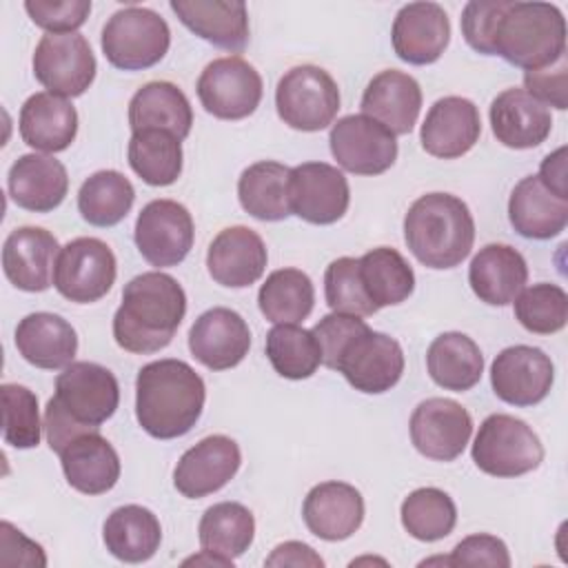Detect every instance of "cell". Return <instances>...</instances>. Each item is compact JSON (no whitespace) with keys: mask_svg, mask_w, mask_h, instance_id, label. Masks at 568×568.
Segmentation results:
<instances>
[{"mask_svg":"<svg viewBox=\"0 0 568 568\" xmlns=\"http://www.w3.org/2000/svg\"><path fill=\"white\" fill-rule=\"evenodd\" d=\"M302 517L315 537L324 541H342L362 526L364 497L346 481H322L304 497Z\"/></svg>","mask_w":568,"mask_h":568,"instance_id":"cb8c5ba5","label":"cell"},{"mask_svg":"<svg viewBox=\"0 0 568 568\" xmlns=\"http://www.w3.org/2000/svg\"><path fill=\"white\" fill-rule=\"evenodd\" d=\"M490 126L504 146L532 149L550 135L552 115L528 91L506 89L490 104Z\"/></svg>","mask_w":568,"mask_h":568,"instance_id":"484cf974","label":"cell"},{"mask_svg":"<svg viewBox=\"0 0 568 568\" xmlns=\"http://www.w3.org/2000/svg\"><path fill=\"white\" fill-rule=\"evenodd\" d=\"M102 539L115 559L126 564H142L158 552L162 541V526L149 508L126 504L106 517Z\"/></svg>","mask_w":568,"mask_h":568,"instance_id":"e575fe53","label":"cell"},{"mask_svg":"<svg viewBox=\"0 0 568 568\" xmlns=\"http://www.w3.org/2000/svg\"><path fill=\"white\" fill-rule=\"evenodd\" d=\"M193 357L211 371L237 366L251 348V331L244 317L226 306L204 311L189 331Z\"/></svg>","mask_w":568,"mask_h":568,"instance_id":"d6986e66","label":"cell"},{"mask_svg":"<svg viewBox=\"0 0 568 568\" xmlns=\"http://www.w3.org/2000/svg\"><path fill=\"white\" fill-rule=\"evenodd\" d=\"M328 142L337 164L355 175H379L397 160L395 133L364 113L339 118Z\"/></svg>","mask_w":568,"mask_h":568,"instance_id":"4fadbf2b","label":"cell"},{"mask_svg":"<svg viewBox=\"0 0 568 568\" xmlns=\"http://www.w3.org/2000/svg\"><path fill=\"white\" fill-rule=\"evenodd\" d=\"M133 237L140 255L151 266H175L193 246V217L175 200H153L140 211Z\"/></svg>","mask_w":568,"mask_h":568,"instance_id":"5bb4252c","label":"cell"},{"mask_svg":"<svg viewBox=\"0 0 568 568\" xmlns=\"http://www.w3.org/2000/svg\"><path fill=\"white\" fill-rule=\"evenodd\" d=\"M426 368L437 386L464 393L481 379L484 355L468 335L448 331L430 342L426 353Z\"/></svg>","mask_w":568,"mask_h":568,"instance_id":"d590c367","label":"cell"},{"mask_svg":"<svg viewBox=\"0 0 568 568\" xmlns=\"http://www.w3.org/2000/svg\"><path fill=\"white\" fill-rule=\"evenodd\" d=\"M131 131L162 129L184 140L193 124V109L182 89L173 82L153 80L140 87L129 102Z\"/></svg>","mask_w":568,"mask_h":568,"instance_id":"836d02e7","label":"cell"},{"mask_svg":"<svg viewBox=\"0 0 568 568\" xmlns=\"http://www.w3.org/2000/svg\"><path fill=\"white\" fill-rule=\"evenodd\" d=\"M517 322L537 335H552L566 326L568 295L561 286L539 282L515 297Z\"/></svg>","mask_w":568,"mask_h":568,"instance_id":"f6af8a7d","label":"cell"},{"mask_svg":"<svg viewBox=\"0 0 568 568\" xmlns=\"http://www.w3.org/2000/svg\"><path fill=\"white\" fill-rule=\"evenodd\" d=\"M359 282L366 297L379 311L402 304L415 288V273L404 255L388 246H377L357 260Z\"/></svg>","mask_w":568,"mask_h":568,"instance_id":"74e56055","label":"cell"},{"mask_svg":"<svg viewBox=\"0 0 568 568\" xmlns=\"http://www.w3.org/2000/svg\"><path fill=\"white\" fill-rule=\"evenodd\" d=\"M524 84L535 100H539L546 106H555L559 111L568 109V60L566 53L544 67V69H535V71H526L524 73Z\"/></svg>","mask_w":568,"mask_h":568,"instance_id":"f907efd6","label":"cell"},{"mask_svg":"<svg viewBox=\"0 0 568 568\" xmlns=\"http://www.w3.org/2000/svg\"><path fill=\"white\" fill-rule=\"evenodd\" d=\"M0 561L4 566L18 564V566H47V557L40 544L24 537L16 526L9 521L0 524Z\"/></svg>","mask_w":568,"mask_h":568,"instance_id":"db71d44e","label":"cell"},{"mask_svg":"<svg viewBox=\"0 0 568 568\" xmlns=\"http://www.w3.org/2000/svg\"><path fill=\"white\" fill-rule=\"evenodd\" d=\"M197 98L206 113L220 120L248 118L262 100V78L240 55L215 58L197 78Z\"/></svg>","mask_w":568,"mask_h":568,"instance_id":"8fae6325","label":"cell"},{"mask_svg":"<svg viewBox=\"0 0 568 568\" xmlns=\"http://www.w3.org/2000/svg\"><path fill=\"white\" fill-rule=\"evenodd\" d=\"M120 404L115 375L95 362H71L55 377V395L44 408L49 448L60 453L73 437L98 430Z\"/></svg>","mask_w":568,"mask_h":568,"instance_id":"3957f363","label":"cell"},{"mask_svg":"<svg viewBox=\"0 0 568 568\" xmlns=\"http://www.w3.org/2000/svg\"><path fill=\"white\" fill-rule=\"evenodd\" d=\"M541 184L552 191L557 197L568 200V184H566V146H559L557 151L548 153L539 166Z\"/></svg>","mask_w":568,"mask_h":568,"instance_id":"9f6ffc18","label":"cell"},{"mask_svg":"<svg viewBox=\"0 0 568 568\" xmlns=\"http://www.w3.org/2000/svg\"><path fill=\"white\" fill-rule=\"evenodd\" d=\"M135 200V189L120 171H98L78 191V211L93 226H115L126 217Z\"/></svg>","mask_w":568,"mask_h":568,"instance_id":"b9f144b4","label":"cell"},{"mask_svg":"<svg viewBox=\"0 0 568 568\" xmlns=\"http://www.w3.org/2000/svg\"><path fill=\"white\" fill-rule=\"evenodd\" d=\"M11 200L27 211L49 213L62 204L69 191V175L60 160L40 153L20 155L7 175Z\"/></svg>","mask_w":568,"mask_h":568,"instance_id":"83f0119b","label":"cell"},{"mask_svg":"<svg viewBox=\"0 0 568 568\" xmlns=\"http://www.w3.org/2000/svg\"><path fill=\"white\" fill-rule=\"evenodd\" d=\"M197 537L202 550H209L226 561L244 555L255 537L253 513L237 501H220L204 510Z\"/></svg>","mask_w":568,"mask_h":568,"instance_id":"f35d334b","label":"cell"},{"mask_svg":"<svg viewBox=\"0 0 568 568\" xmlns=\"http://www.w3.org/2000/svg\"><path fill=\"white\" fill-rule=\"evenodd\" d=\"M95 55L80 33H47L33 51V75L53 95L78 98L95 78Z\"/></svg>","mask_w":568,"mask_h":568,"instance_id":"7c38bea8","label":"cell"},{"mask_svg":"<svg viewBox=\"0 0 568 568\" xmlns=\"http://www.w3.org/2000/svg\"><path fill=\"white\" fill-rule=\"evenodd\" d=\"M16 348L36 368H67L78 353V335L64 317L40 311L20 320Z\"/></svg>","mask_w":568,"mask_h":568,"instance_id":"1f68e13d","label":"cell"},{"mask_svg":"<svg viewBox=\"0 0 568 568\" xmlns=\"http://www.w3.org/2000/svg\"><path fill=\"white\" fill-rule=\"evenodd\" d=\"M277 115L297 131H322L339 111V89L328 71L315 64L288 69L275 89Z\"/></svg>","mask_w":568,"mask_h":568,"instance_id":"ba28073f","label":"cell"},{"mask_svg":"<svg viewBox=\"0 0 568 568\" xmlns=\"http://www.w3.org/2000/svg\"><path fill=\"white\" fill-rule=\"evenodd\" d=\"M450 566H497V568H508L510 566V555L506 544L495 537V535H470L462 539L455 548L453 555L446 559Z\"/></svg>","mask_w":568,"mask_h":568,"instance_id":"816d5d0a","label":"cell"},{"mask_svg":"<svg viewBox=\"0 0 568 568\" xmlns=\"http://www.w3.org/2000/svg\"><path fill=\"white\" fill-rule=\"evenodd\" d=\"M18 126L24 144L36 151L58 153L75 140L78 111L67 98L40 91L24 100Z\"/></svg>","mask_w":568,"mask_h":568,"instance_id":"f546056e","label":"cell"},{"mask_svg":"<svg viewBox=\"0 0 568 568\" xmlns=\"http://www.w3.org/2000/svg\"><path fill=\"white\" fill-rule=\"evenodd\" d=\"M364 326H366V322L357 315H346V313L324 315L313 326V335L322 348V364L328 368H335V359H337V353L342 351V346Z\"/></svg>","mask_w":568,"mask_h":568,"instance_id":"f5cc1de1","label":"cell"},{"mask_svg":"<svg viewBox=\"0 0 568 568\" xmlns=\"http://www.w3.org/2000/svg\"><path fill=\"white\" fill-rule=\"evenodd\" d=\"M362 111L395 135H406L413 131L422 111L419 82L404 71L386 69L364 89Z\"/></svg>","mask_w":568,"mask_h":568,"instance_id":"d4e9b609","label":"cell"},{"mask_svg":"<svg viewBox=\"0 0 568 568\" xmlns=\"http://www.w3.org/2000/svg\"><path fill=\"white\" fill-rule=\"evenodd\" d=\"M481 135V118L475 102L459 95L439 98L426 113L419 142L426 153L442 160L466 155Z\"/></svg>","mask_w":568,"mask_h":568,"instance_id":"ffe728a7","label":"cell"},{"mask_svg":"<svg viewBox=\"0 0 568 568\" xmlns=\"http://www.w3.org/2000/svg\"><path fill=\"white\" fill-rule=\"evenodd\" d=\"M104 58L122 71H142L158 64L171 44L166 20L153 9L129 4L102 27Z\"/></svg>","mask_w":568,"mask_h":568,"instance_id":"8992f818","label":"cell"},{"mask_svg":"<svg viewBox=\"0 0 568 568\" xmlns=\"http://www.w3.org/2000/svg\"><path fill=\"white\" fill-rule=\"evenodd\" d=\"M24 9L49 33H75L91 13V0H27Z\"/></svg>","mask_w":568,"mask_h":568,"instance_id":"c3c4849f","label":"cell"},{"mask_svg":"<svg viewBox=\"0 0 568 568\" xmlns=\"http://www.w3.org/2000/svg\"><path fill=\"white\" fill-rule=\"evenodd\" d=\"M169 7L186 29L220 49L242 51L248 42V11L244 2L171 0Z\"/></svg>","mask_w":568,"mask_h":568,"instance_id":"4316f807","label":"cell"},{"mask_svg":"<svg viewBox=\"0 0 568 568\" xmlns=\"http://www.w3.org/2000/svg\"><path fill=\"white\" fill-rule=\"evenodd\" d=\"M526 280V260L508 244H486L468 266V284L473 293L490 306H506L515 302L524 291Z\"/></svg>","mask_w":568,"mask_h":568,"instance_id":"4dcf8cb0","label":"cell"},{"mask_svg":"<svg viewBox=\"0 0 568 568\" xmlns=\"http://www.w3.org/2000/svg\"><path fill=\"white\" fill-rule=\"evenodd\" d=\"M266 357L277 375L306 379L322 364V348L313 331L297 324H275L266 333Z\"/></svg>","mask_w":568,"mask_h":568,"instance_id":"7bdbcfd3","label":"cell"},{"mask_svg":"<svg viewBox=\"0 0 568 568\" xmlns=\"http://www.w3.org/2000/svg\"><path fill=\"white\" fill-rule=\"evenodd\" d=\"M506 0H470L462 11V36L470 49L493 55V36Z\"/></svg>","mask_w":568,"mask_h":568,"instance_id":"681fc988","label":"cell"},{"mask_svg":"<svg viewBox=\"0 0 568 568\" xmlns=\"http://www.w3.org/2000/svg\"><path fill=\"white\" fill-rule=\"evenodd\" d=\"M393 49L408 64H433L450 40V22L437 2L404 4L390 29Z\"/></svg>","mask_w":568,"mask_h":568,"instance_id":"44dd1931","label":"cell"},{"mask_svg":"<svg viewBox=\"0 0 568 568\" xmlns=\"http://www.w3.org/2000/svg\"><path fill=\"white\" fill-rule=\"evenodd\" d=\"M408 251L428 268L462 264L475 242V222L466 202L450 193L417 197L404 217Z\"/></svg>","mask_w":568,"mask_h":568,"instance_id":"277c9868","label":"cell"},{"mask_svg":"<svg viewBox=\"0 0 568 568\" xmlns=\"http://www.w3.org/2000/svg\"><path fill=\"white\" fill-rule=\"evenodd\" d=\"M324 295L333 313H346L357 317L377 313L359 282L357 257H337L326 266Z\"/></svg>","mask_w":568,"mask_h":568,"instance_id":"7dc6e473","label":"cell"},{"mask_svg":"<svg viewBox=\"0 0 568 568\" xmlns=\"http://www.w3.org/2000/svg\"><path fill=\"white\" fill-rule=\"evenodd\" d=\"M266 566H311L322 568L324 559L302 541H284L273 548V552L264 561Z\"/></svg>","mask_w":568,"mask_h":568,"instance_id":"11a10c76","label":"cell"},{"mask_svg":"<svg viewBox=\"0 0 568 568\" xmlns=\"http://www.w3.org/2000/svg\"><path fill=\"white\" fill-rule=\"evenodd\" d=\"M402 526L419 541H439L448 537L457 524V508L448 493L426 486L413 490L399 508Z\"/></svg>","mask_w":568,"mask_h":568,"instance_id":"ee69618b","label":"cell"},{"mask_svg":"<svg viewBox=\"0 0 568 568\" xmlns=\"http://www.w3.org/2000/svg\"><path fill=\"white\" fill-rule=\"evenodd\" d=\"M257 304L273 324H297L306 320L315 304L311 277L300 268H277L260 286Z\"/></svg>","mask_w":568,"mask_h":568,"instance_id":"60d3db41","label":"cell"},{"mask_svg":"<svg viewBox=\"0 0 568 568\" xmlns=\"http://www.w3.org/2000/svg\"><path fill=\"white\" fill-rule=\"evenodd\" d=\"M288 166L280 162H255L237 180L242 209L262 222H280L291 215L288 206Z\"/></svg>","mask_w":568,"mask_h":568,"instance_id":"8d00e7d4","label":"cell"},{"mask_svg":"<svg viewBox=\"0 0 568 568\" xmlns=\"http://www.w3.org/2000/svg\"><path fill=\"white\" fill-rule=\"evenodd\" d=\"M264 240L248 226H229L220 231L206 253L209 275L229 288L255 284L266 268Z\"/></svg>","mask_w":568,"mask_h":568,"instance_id":"603a6c76","label":"cell"},{"mask_svg":"<svg viewBox=\"0 0 568 568\" xmlns=\"http://www.w3.org/2000/svg\"><path fill=\"white\" fill-rule=\"evenodd\" d=\"M240 446L226 435H209L191 446L173 470L178 493L189 499H200L224 488L240 470Z\"/></svg>","mask_w":568,"mask_h":568,"instance_id":"ac0fdd59","label":"cell"},{"mask_svg":"<svg viewBox=\"0 0 568 568\" xmlns=\"http://www.w3.org/2000/svg\"><path fill=\"white\" fill-rule=\"evenodd\" d=\"M508 220L521 237L550 240L568 224V200L548 191L537 175H528L510 193Z\"/></svg>","mask_w":568,"mask_h":568,"instance_id":"d6a6232c","label":"cell"},{"mask_svg":"<svg viewBox=\"0 0 568 568\" xmlns=\"http://www.w3.org/2000/svg\"><path fill=\"white\" fill-rule=\"evenodd\" d=\"M2 437L13 448H36L40 444L38 397L20 384H2Z\"/></svg>","mask_w":568,"mask_h":568,"instance_id":"bcb514c9","label":"cell"},{"mask_svg":"<svg viewBox=\"0 0 568 568\" xmlns=\"http://www.w3.org/2000/svg\"><path fill=\"white\" fill-rule=\"evenodd\" d=\"M58 253L53 233L42 226H20L9 233L2 246L4 275L20 291H47L53 282Z\"/></svg>","mask_w":568,"mask_h":568,"instance_id":"7402d4cb","label":"cell"},{"mask_svg":"<svg viewBox=\"0 0 568 568\" xmlns=\"http://www.w3.org/2000/svg\"><path fill=\"white\" fill-rule=\"evenodd\" d=\"M58 455L69 486L78 493L102 495L120 479V457L98 430L73 437Z\"/></svg>","mask_w":568,"mask_h":568,"instance_id":"f1b7e54d","label":"cell"},{"mask_svg":"<svg viewBox=\"0 0 568 568\" xmlns=\"http://www.w3.org/2000/svg\"><path fill=\"white\" fill-rule=\"evenodd\" d=\"M291 213L311 224L337 222L351 202L346 175L326 162H304L288 171Z\"/></svg>","mask_w":568,"mask_h":568,"instance_id":"9a60e30c","label":"cell"},{"mask_svg":"<svg viewBox=\"0 0 568 568\" xmlns=\"http://www.w3.org/2000/svg\"><path fill=\"white\" fill-rule=\"evenodd\" d=\"M410 442L428 459L453 462L457 459L470 435L473 417L470 413L446 397H430L417 404L410 415Z\"/></svg>","mask_w":568,"mask_h":568,"instance_id":"2e32d148","label":"cell"},{"mask_svg":"<svg viewBox=\"0 0 568 568\" xmlns=\"http://www.w3.org/2000/svg\"><path fill=\"white\" fill-rule=\"evenodd\" d=\"M475 466L493 477H519L544 462V446L537 433L506 413L488 415L473 442Z\"/></svg>","mask_w":568,"mask_h":568,"instance_id":"52a82bcc","label":"cell"},{"mask_svg":"<svg viewBox=\"0 0 568 568\" xmlns=\"http://www.w3.org/2000/svg\"><path fill=\"white\" fill-rule=\"evenodd\" d=\"M186 313V295L175 277L162 271L135 275L122 291L113 315L115 344L149 355L166 348Z\"/></svg>","mask_w":568,"mask_h":568,"instance_id":"6da1fadb","label":"cell"},{"mask_svg":"<svg viewBox=\"0 0 568 568\" xmlns=\"http://www.w3.org/2000/svg\"><path fill=\"white\" fill-rule=\"evenodd\" d=\"M555 366L537 346H508L490 366V384L495 395L513 406H535L550 393Z\"/></svg>","mask_w":568,"mask_h":568,"instance_id":"e0dca14e","label":"cell"},{"mask_svg":"<svg viewBox=\"0 0 568 568\" xmlns=\"http://www.w3.org/2000/svg\"><path fill=\"white\" fill-rule=\"evenodd\" d=\"M206 399L204 379L182 359L149 362L135 377V417L155 439L186 435Z\"/></svg>","mask_w":568,"mask_h":568,"instance_id":"7a4b0ae2","label":"cell"},{"mask_svg":"<svg viewBox=\"0 0 568 568\" xmlns=\"http://www.w3.org/2000/svg\"><path fill=\"white\" fill-rule=\"evenodd\" d=\"M118 275V262L106 242L75 237L60 248L53 271L55 291L75 304L102 300Z\"/></svg>","mask_w":568,"mask_h":568,"instance_id":"30bf717a","label":"cell"},{"mask_svg":"<svg viewBox=\"0 0 568 568\" xmlns=\"http://www.w3.org/2000/svg\"><path fill=\"white\" fill-rule=\"evenodd\" d=\"M333 371H339L355 390L379 395L402 379L404 351L397 339L366 324L342 346Z\"/></svg>","mask_w":568,"mask_h":568,"instance_id":"9c48e42d","label":"cell"},{"mask_svg":"<svg viewBox=\"0 0 568 568\" xmlns=\"http://www.w3.org/2000/svg\"><path fill=\"white\" fill-rule=\"evenodd\" d=\"M126 155L131 169L151 186H169L182 173V140L162 129L133 131Z\"/></svg>","mask_w":568,"mask_h":568,"instance_id":"ab89813d","label":"cell"},{"mask_svg":"<svg viewBox=\"0 0 568 568\" xmlns=\"http://www.w3.org/2000/svg\"><path fill=\"white\" fill-rule=\"evenodd\" d=\"M564 53L566 20L555 4L506 0L493 36V55L535 71L557 62Z\"/></svg>","mask_w":568,"mask_h":568,"instance_id":"5b68a950","label":"cell"}]
</instances>
